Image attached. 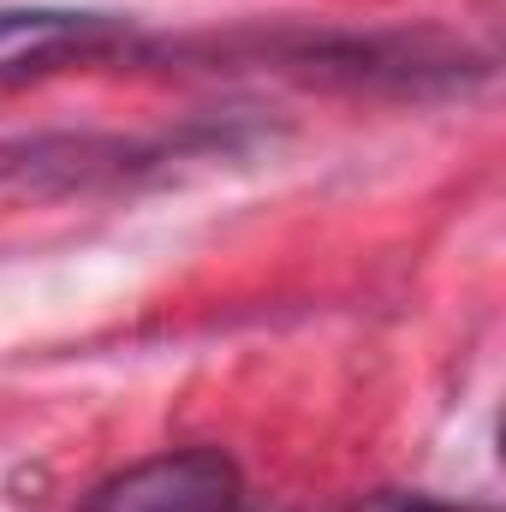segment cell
Returning a JSON list of instances; mask_svg holds the SVG:
<instances>
[{
    "mask_svg": "<svg viewBox=\"0 0 506 512\" xmlns=\"http://www.w3.org/2000/svg\"><path fill=\"white\" fill-rule=\"evenodd\" d=\"M84 512H245V483L221 447H179L102 483Z\"/></svg>",
    "mask_w": 506,
    "mask_h": 512,
    "instance_id": "cell-1",
    "label": "cell"
},
{
    "mask_svg": "<svg viewBox=\"0 0 506 512\" xmlns=\"http://www.w3.org/2000/svg\"><path fill=\"white\" fill-rule=\"evenodd\" d=\"M120 18L108 12H72V6H0V48L6 42H42V36H114Z\"/></svg>",
    "mask_w": 506,
    "mask_h": 512,
    "instance_id": "cell-2",
    "label": "cell"
}]
</instances>
